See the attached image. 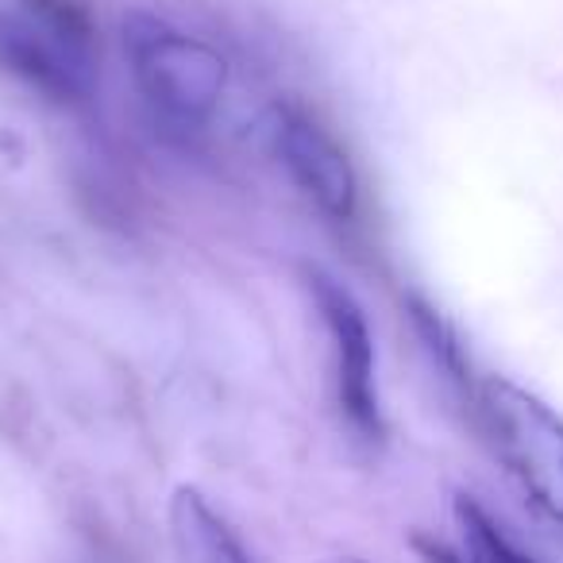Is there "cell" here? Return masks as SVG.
<instances>
[{
    "mask_svg": "<svg viewBox=\"0 0 563 563\" xmlns=\"http://www.w3.org/2000/svg\"><path fill=\"white\" fill-rule=\"evenodd\" d=\"M170 540L181 563H258L240 532L217 514L197 486H178L170 498Z\"/></svg>",
    "mask_w": 563,
    "mask_h": 563,
    "instance_id": "6",
    "label": "cell"
},
{
    "mask_svg": "<svg viewBox=\"0 0 563 563\" xmlns=\"http://www.w3.org/2000/svg\"><path fill=\"white\" fill-rule=\"evenodd\" d=\"M101 43L81 0H0V70L55 104L86 101Z\"/></svg>",
    "mask_w": 563,
    "mask_h": 563,
    "instance_id": "2",
    "label": "cell"
},
{
    "mask_svg": "<svg viewBox=\"0 0 563 563\" xmlns=\"http://www.w3.org/2000/svg\"><path fill=\"white\" fill-rule=\"evenodd\" d=\"M478 421L521 494L563 525V417L525 386L490 375L478 383Z\"/></svg>",
    "mask_w": 563,
    "mask_h": 563,
    "instance_id": "3",
    "label": "cell"
},
{
    "mask_svg": "<svg viewBox=\"0 0 563 563\" xmlns=\"http://www.w3.org/2000/svg\"><path fill=\"white\" fill-rule=\"evenodd\" d=\"M124 58L143 104L174 132H201L220 112L228 58L201 35L181 32L155 12L124 16Z\"/></svg>",
    "mask_w": 563,
    "mask_h": 563,
    "instance_id": "1",
    "label": "cell"
},
{
    "mask_svg": "<svg viewBox=\"0 0 563 563\" xmlns=\"http://www.w3.org/2000/svg\"><path fill=\"white\" fill-rule=\"evenodd\" d=\"M455 525H460V555L467 563H537L532 555H525L514 540L501 532V525L478 506L471 494H455L452 501Z\"/></svg>",
    "mask_w": 563,
    "mask_h": 563,
    "instance_id": "7",
    "label": "cell"
},
{
    "mask_svg": "<svg viewBox=\"0 0 563 563\" xmlns=\"http://www.w3.org/2000/svg\"><path fill=\"white\" fill-rule=\"evenodd\" d=\"M301 278H306L309 301H313L324 336H329L340 413L363 440H378L383 437V409H378L375 340H371L367 313L344 282L332 278L321 266H306Z\"/></svg>",
    "mask_w": 563,
    "mask_h": 563,
    "instance_id": "4",
    "label": "cell"
},
{
    "mask_svg": "<svg viewBox=\"0 0 563 563\" xmlns=\"http://www.w3.org/2000/svg\"><path fill=\"white\" fill-rule=\"evenodd\" d=\"M336 563H363V560H336Z\"/></svg>",
    "mask_w": 563,
    "mask_h": 563,
    "instance_id": "8",
    "label": "cell"
},
{
    "mask_svg": "<svg viewBox=\"0 0 563 563\" xmlns=\"http://www.w3.org/2000/svg\"><path fill=\"white\" fill-rule=\"evenodd\" d=\"M266 143L286 178L317 212L332 220H355L360 212V174L340 140L309 112L274 104L266 112Z\"/></svg>",
    "mask_w": 563,
    "mask_h": 563,
    "instance_id": "5",
    "label": "cell"
}]
</instances>
